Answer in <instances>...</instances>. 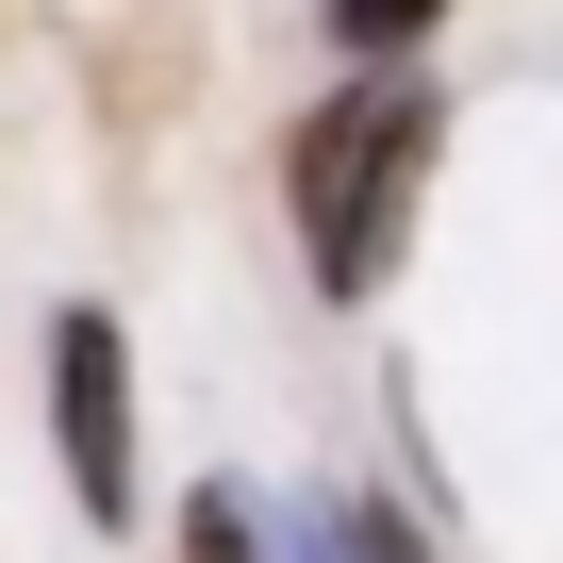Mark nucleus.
<instances>
[{
  "label": "nucleus",
  "mask_w": 563,
  "mask_h": 563,
  "mask_svg": "<svg viewBox=\"0 0 563 563\" xmlns=\"http://www.w3.org/2000/svg\"><path fill=\"white\" fill-rule=\"evenodd\" d=\"M431 150H448V100L415 67H365L349 100H316L299 133H282V199H299V232H316V299H382V282H398V232L431 199Z\"/></svg>",
  "instance_id": "obj_1"
},
{
  "label": "nucleus",
  "mask_w": 563,
  "mask_h": 563,
  "mask_svg": "<svg viewBox=\"0 0 563 563\" xmlns=\"http://www.w3.org/2000/svg\"><path fill=\"white\" fill-rule=\"evenodd\" d=\"M51 448H67L84 514L133 530V349H117V316H51Z\"/></svg>",
  "instance_id": "obj_2"
},
{
  "label": "nucleus",
  "mask_w": 563,
  "mask_h": 563,
  "mask_svg": "<svg viewBox=\"0 0 563 563\" xmlns=\"http://www.w3.org/2000/svg\"><path fill=\"white\" fill-rule=\"evenodd\" d=\"M316 563H431V547H415V514H382V497H332Z\"/></svg>",
  "instance_id": "obj_3"
},
{
  "label": "nucleus",
  "mask_w": 563,
  "mask_h": 563,
  "mask_svg": "<svg viewBox=\"0 0 563 563\" xmlns=\"http://www.w3.org/2000/svg\"><path fill=\"white\" fill-rule=\"evenodd\" d=\"M183 563H265V530H249V497H232V481H199V497H183Z\"/></svg>",
  "instance_id": "obj_4"
},
{
  "label": "nucleus",
  "mask_w": 563,
  "mask_h": 563,
  "mask_svg": "<svg viewBox=\"0 0 563 563\" xmlns=\"http://www.w3.org/2000/svg\"><path fill=\"white\" fill-rule=\"evenodd\" d=\"M431 18H448V0H332V34H349L365 67H398V51L431 34Z\"/></svg>",
  "instance_id": "obj_5"
}]
</instances>
